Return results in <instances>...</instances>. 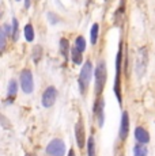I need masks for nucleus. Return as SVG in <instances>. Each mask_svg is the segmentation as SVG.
<instances>
[{"mask_svg": "<svg viewBox=\"0 0 155 156\" xmlns=\"http://www.w3.org/2000/svg\"><path fill=\"white\" fill-rule=\"evenodd\" d=\"M121 65H123V42L120 40L117 57H116V77H114V94L120 105L123 103V97H121Z\"/></svg>", "mask_w": 155, "mask_h": 156, "instance_id": "1", "label": "nucleus"}, {"mask_svg": "<svg viewBox=\"0 0 155 156\" xmlns=\"http://www.w3.org/2000/svg\"><path fill=\"white\" fill-rule=\"evenodd\" d=\"M106 77H108V71H106V64L103 60H101L95 68V94L101 95L105 88Z\"/></svg>", "mask_w": 155, "mask_h": 156, "instance_id": "2", "label": "nucleus"}, {"mask_svg": "<svg viewBox=\"0 0 155 156\" xmlns=\"http://www.w3.org/2000/svg\"><path fill=\"white\" fill-rule=\"evenodd\" d=\"M91 76H93V65H91V61L87 60V61L85 62V65L82 67L80 73H79V88H80L82 94H85L86 90H87L88 84H90Z\"/></svg>", "mask_w": 155, "mask_h": 156, "instance_id": "3", "label": "nucleus"}, {"mask_svg": "<svg viewBox=\"0 0 155 156\" xmlns=\"http://www.w3.org/2000/svg\"><path fill=\"white\" fill-rule=\"evenodd\" d=\"M147 62H148L147 48H142V49H139L138 58H136V73H138V77H142L144 75L146 68H147Z\"/></svg>", "mask_w": 155, "mask_h": 156, "instance_id": "4", "label": "nucleus"}, {"mask_svg": "<svg viewBox=\"0 0 155 156\" xmlns=\"http://www.w3.org/2000/svg\"><path fill=\"white\" fill-rule=\"evenodd\" d=\"M46 154L49 156H64L65 155V144L60 139L52 140L46 147Z\"/></svg>", "mask_w": 155, "mask_h": 156, "instance_id": "5", "label": "nucleus"}, {"mask_svg": "<svg viewBox=\"0 0 155 156\" xmlns=\"http://www.w3.org/2000/svg\"><path fill=\"white\" fill-rule=\"evenodd\" d=\"M20 87H22V91L26 94H31L33 90H34L33 75L29 69H23L20 72Z\"/></svg>", "mask_w": 155, "mask_h": 156, "instance_id": "6", "label": "nucleus"}, {"mask_svg": "<svg viewBox=\"0 0 155 156\" xmlns=\"http://www.w3.org/2000/svg\"><path fill=\"white\" fill-rule=\"evenodd\" d=\"M56 99H57V90L55 88V87H48V88L44 91L42 94V99H41V102H42V106L44 107H52L53 105H55Z\"/></svg>", "mask_w": 155, "mask_h": 156, "instance_id": "7", "label": "nucleus"}, {"mask_svg": "<svg viewBox=\"0 0 155 156\" xmlns=\"http://www.w3.org/2000/svg\"><path fill=\"white\" fill-rule=\"evenodd\" d=\"M75 139H76V144L80 149L85 148L86 144V132H85V125H83L82 118L78 119L76 125H75Z\"/></svg>", "mask_w": 155, "mask_h": 156, "instance_id": "8", "label": "nucleus"}, {"mask_svg": "<svg viewBox=\"0 0 155 156\" xmlns=\"http://www.w3.org/2000/svg\"><path fill=\"white\" fill-rule=\"evenodd\" d=\"M105 101L103 98H99L95 102V106H94V114L97 117V121H98V126H103V122H105Z\"/></svg>", "mask_w": 155, "mask_h": 156, "instance_id": "9", "label": "nucleus"}, {"mask_svg": "<svg viewBox=\"0 0 155 156\" xmlns=\"http://www.w3.org/2000/svg\"><path fill=\"white\" fill-rule=\"evenodd\" d=\"M120 139L125 140L129 133V117H128L127 112H123V117H121V124H120Z\"/></svg>", "mask_w": 155, "mask_h": 156, "instance_id": "10", "label": "nucleus"}, {"mask_svg": "<svg viewBox=\"0 0 155 156\" xmlns=\"http://www.w3.org/2000/svg\"><path fill=\"white\" fill-rule=\"evenodd\" d=\"M135 139L138 140V143H140V144H147L150 141V134H148V132L144 128L139 126L135 129Z\"/></svg>", "mask_w": 155, "mask_h": 156, "instance_id": "11", "label": "nucleus"}, {"mask_svg": "<svg viewBox=\"0 0 155 156\" xmlns=\"http://www.w3.org/2000/svg\"><path fill=\"white\" fill-rule=\"evenodd\" d=\"M7 35H11L10 26H8V25H3L2 30H0V50H2V52H4V49H5Z\"/></svg>", "mask_w": 155, "mask_h": 156, "instance_id": "12", "label": "nucleus"}, {"mask_svg": "<svg viewBox=\"0 0 155 156\" xmlns=\"http://www.w3.org/2000/svg\"><path fill=\"white\" fill-rule=\"evenodd\" d=\"M60 52L61 56L65 58V61L68 60V56H70L71 50H70V42H68L67 38H61L60 40Z\"/></svg>", "mask_w": 155, "mask_h": 156, "instance_id": "13", "label": "nucleus"}, {"mask_svg": "<svg viewBox=\"0 0 155 156\" xmlns=\"http://www.w3.org/2000/svg\"><path fill=\"white\" fill-rule=\"evenodd\" d=\"M82 53H83V52H80V50L78 49L76 46H74L72 49H71V58H72V62H74V64H76V65L82 64V61H83Z\"/></svg>", "mask_w": 155, "mask_h": 156, "instance_id": "14", "label": "nucleus"}, {"mask_svg": "<svg viewBox=\"0 0 155 156\" xmlns=\"http://www.w3.org/2000/svg\"><path fill=\"white\" fill-rule=\"evenodd\" d=\"M25 38L27 42H33L34 41V29H33L31 25H26L25 26Z\"/></svg>", "mask_w": 155, "mask_h": 156, "instance_id": "15", "label": "nucleus"}, {"mask_svg": "<svg viewBox=\"0 0 155 156\" xmlns=\"http://www.w3.org/2000/svg\"><path fill=\"white\" fill-rule=\"evenodd\" d=\"M16 91H18V84H16V82H15V80H11V82L8 83V98H10V99L15 98Z\"/></svg>", "mask_w": 155, "mask_h": 156, "instance_id": "16", "label": "nucleus"}, {"mask_svg": "<svg viewBox=\"0 0 155 156\" xmlns=\"http://www.w3.org/2000/svg\"><path fill=\"white\" fill-rule=\"evenodd\" d=\"M33 61L34 62H38L41 60V57H42V48L40 46V45H35L34 48H33Z\"/></svg>", "mask_w": 155, "mask_h": 156, "instance_id": "17", "label": "nucleus"}, {"mask_svg": "<svg viewBox=\"0 0 155 156\" xmlns=\"http://www.w3.org/2000/svg\"><path fill=\"white\" fill-rule=\"evenodd\" d=\"M133 156H148V152L146 149V147H143V144L139 143V145H136L133 148Z\"/></svg>", "mask_w": 155, "mask_h": 156, "instance_id": "18", "label": "nucleus"}, {"mask_svg": "<svg viewBox=\"0 0 155 156\" xmlns=\"http://www.w3.org/2000/svg\"><path fill=\"white\" fill-rule=\"evenodd\" d=\"M18 35H19V25H18L16 19H13V29H11V38H13V41H18Z\"/></svg>", "mask_w": 155, "mask_h": 156, "instance_id": "19", "label": "nucleus"}, {"mask_svg": "<svg viewBox=\"0 0 155 156\" xmlns=\"http://www.w3.org/2000/svg\"><path fill=\"white\" fill-rule=\"evenodd\" d=\"M98 33H99V25L98 23H94L93 27H91V44L95 45L97 44V40H98Z\"/></svg>", "mask_w": 155, "mask_h": 156, "instance_id": "20", "label": "nucleus"}, {"mask_svg": "<svg viewBox=\"0 0 155 156\" xmlns=\"http://www.w3.org/2000/svg\"><path fill=\"white\" fill-rule=\"evenodd\" d=\"M87 155L88 156H95V143H94L93 137H90V139H88V143H87Z\"/></svg>", "mask_w": 155, "mask_h": 156, "instance_id": "21", "label": "nucleus"}, {"mask_svg": "<svg viewBox=\"0 0 155 156\" xmlns=\"http://www.w3.org/2000/svg\"><path fill=\"white\" fill-rule=\"evenodd\" d=\"M75 46L80 50V52H85V49H86V41H85V38H83V37H78L76 40H75Z\"/></svg>", "mask_w": 155, "mask_h": 156, "instance_id": "22", "label": "nucleus"}, {"mask_svg": "<svg viewBox=\"0 0 155 156\" xmlns=\"http://www.w3.org/2000/svg\"><path fill=\"white\" fill-rule=\"evenodd\" d=\"M30 2H31V0H25V7L26 8L30 7Z\"/></svg>", "mask_w": 155, "mask_h": 156, "instance_id": "23", "label": "nucleus"}, {"mask_svg": "<svg viewBox=\"0 0 155 156\" xmlns=\"http://www.w3.org/2000/svg\"><path fill=\"white\" fill-rule=\"evenodd\" d=\"M68 156H76L75 155V151H74V149H70V152H68Z\"/></svg>", "mask_w": 155, "mask_h": 156, "instance_id": "24", "label": "nucleus"}, {"mask_svg": "<svg viewBox=\"0 0 155 156\" xmlns=\"http://www.w3.org/2000/svg\"><path fill=\"white\" fill-rule=\"evenodd\" d=\"M26 156H37V155L33 154V152H30V154H26Z\"/></svg>", "mask_w": 155, "mask_h": 156, "instance_id": "25", "label": "nucleus"}, {"mask_svg": "<svg viewBox=\"0 0 155 156\" xmlns=\"http://www.w3.org/2000/svg\"><path fill=\"white\" fill-rule=\"evenodd\" d=\"M18 2H19V0H18Z\"/></svg>", "mask_w": 155, "mask_h": 156, "instance_id": "26", "label": "nucleus"}]
</instances>
